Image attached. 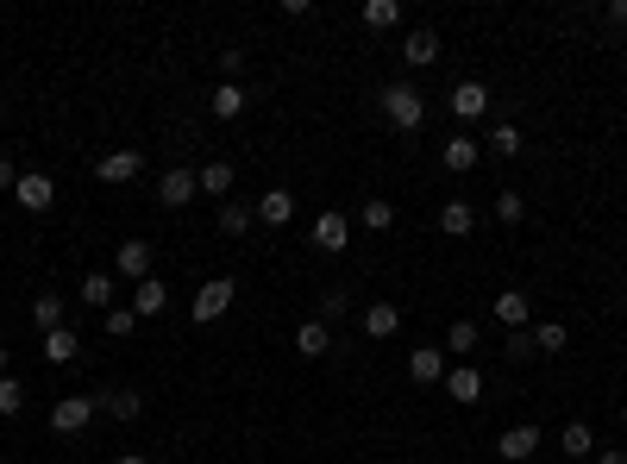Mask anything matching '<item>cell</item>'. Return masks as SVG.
<instances>
[{
	"label": "cell",
	"instance_id": "cell-11",
	"mask_svg": "<svg viewBox=\"0 0 627 464\" xmlns=\"http://www.w3.org/2000/svg\"><path fill=\"white\" fill-rule=\"evenodd\" d=\"M446 345H414V352H408V377L414 383H446Z\"/></svg>",
	"mask_w": 627,
	"mask_h": 464
},
{
	"label": "cell",
	"instance_id": "cell-33",
	"mask_svg": "<svg viewBox=\"0 0 627 464\" xmlns=\"http://www.w3.org/2000/svg\"><path fill=\"white\" fill-rule=\"evenodd\" d=\"M490 151H496V157H521V126H515V120H496V126H490Z\"/></svg>",
	"mask_w": 627,
	"mask_h": 464
},
{
	"label": "cell",
	"instance_id": "cell-21",
	"mask_svg": "<svg viewBox=\"0 0 627 464\" xmlns=\"http://www.w3.org/2000/svg\"><path fill=\"white\" fill-rule=\"evenodd\" d=\"M251 207H258L264 226H289V220H295V195H289V189H264Z\"/></svg>",
	"mask_w": 627,
	"mask_h": 464
},
{
	"label": "cell",
	"instance_id": "cell-19",
	"mask_svg": "<svg viewBox=\"0 0 627 464\" xmlns=\"http://www.w3.org/2000/svg\"><path fill=\"white\" fill-rule=\"evenodd\" d=\"M439 232H446V239H471L477 232V207L471 201H446L439 207Z\"/></svg>",
	"mask_w": 627,
	"mask_h": 464
},
{
	"label": "cell",
	"instance_id": "cell-3",
	"mask_svg": "<svg viewBox=\"0 0 627 464\" xmlns=\"http://www.w3.org/2000/svg\"><path fill=\"white\" fill-rule=\"evenodd\" d=\"M95 414H101L95 396H63V402L51 408V433H57V439H82L88 427H95Z\"/></svg>",
	"mask_w": 627,
	"mask_h": 464
},
{
	"label": "cell",
	"instance_id": "cell-7",
	"mask_svg": "<svg viewBox=\"0 0 627 464\" xmlns=\"http://www.w3.org/2000/svg\"><path fill=\"white\" fill-rule=\"evenodd\" d=\"M358 327H364V339H396L402 333V308L396 301H364Z\"/></svg>",
	"mask_w": 627,
	"mask_h": 464
},
{
	"label": "cell",
	"instance_id": "cell-34",
	"mask_svg": "<svg viewBox=\"0 0 627 464\" xmlns=\"http://www.w3.org/2000/svg\"><path fill=\"white\" fill-rule=\"evenodd\" d=\"M101 327H107V339H132V333H138V314H132V308H107Z\"/></svg>",
	"mask_w": 627,
	"mask_h": 464
},
{
	"label": "cell",
	"instance_id": "cell-18",
	"mask_svg": "<svg viewBox=\"0 0 627 464\" xmlns=\"http://www.w3.org/2000/svg\"><path fill=\"white\" fill-rule=\"evenodd\" d=\"M446 396L471 408V402L483 396V370H477V364H452V370H446Z\"/></svg>",
	"mask_w": 627,
	"mask_h": 464
},
{
	"label": "cell",
	"instance_id": "cell-15",
	"mask_svg": "<svg viewBox=\"0 0 627 464\" xmlns=\"http://www.w3.org/2000/svg\"><path fill=\"white\" fill-rule=\"evenodd\" d=\"M490 314L502 320V327H508V333H521V327H527V320H533V301H527L521 289H502V295L490 301Z\"/></svg>",
	"mask_w": 627,
	"mask_h": 464
},
{
	"label": "cell",
	"instance_id": "cell-24",
	"mask_svg": "<svg viewBox=\"0 0 627 464\" xmlns=\"http://www.w3.org/2000/svg\"><path fill=\"white\" fill-rule=\"evenodd\" d=\"M251 226H258V207L251 201H220V232L226 239H245Z\"/></svg>",
	"mask_w": 627,
	"mask_h": 464
},
{
	"label": "cell",
	"instance_id": "cell-42",
	"mask_svg": "<svg viewBox=\"0 0 627 464\" xmlns=\"http://www.w3.org/2000/svg\"><path fill=\"white\" fill-rule=\"evenodd\" d=\"M113 464H151L145 452H120V458H113Z\"/></svg>",
	"mask_w": 627,
	"mask_h": 464
},
{
	"label": "cell",
	"instance_id": "cell-32",
	"mask_svg": "<svg viewBox=\"0 0 627 464\" xmlns=\"http://www.w3.org/2000/svg\"><path fill=\"white\" fill-rule=\"evenodd\" d=\"M565 339H571L565 320H540V327H533V352H540V358L546 352H565Z\"/></svg>",
	"mask_w": 627,
	"mask_h": 464
},
{
	"label": "cell",
	"instance_id": "cell-43",
	"mask_svg": "<svg viewBox=\"0 0 627 464\" xmlns=\"http://www.w3.org/2000/svg\"><path fill=\"white\" fill-rule=\"evenodd\" d=\"M596 464H627V452H596Z\"/></svg>",
	"mask_w": 627,
	"mask_h": 464
},
{
	"label": "cell",
	"instance_id": "cell-14",
	"mask_svg": "<svg viewBox=\"0 0 627 464\" xmlns=\"http://www.w3.org/2000/svg\"><path fill=\"white\" fill-rule=\"evenodd\" d=\"M496 452H502L508 464H527L533 452H540V427H533V421H521V427H508V433L496 439Z\"/></svg>",
	"mask_w": 627,
	"mask_h": 464
},
{
	"label": "cell",
	"instance_id": "cell-31",
	"mask_svg": "<svg viewBox=\"0 0 627 464\" xmlns=\"http://www.w3.org/2000/svg\"><path fill=\"white\" fill-rule=\"evenodd\" d=\"M32 327H38V333H57V327H63V295H38V301H32Z\"/></svg>",
	"mask_w": 627,
	"mask_h": 464
},
{
	"label": "cell",
	"instance_id": "cell-6",
	"mask_svg": "<svg viewBox=\"0 0 627 464\" xmlns=\"http://www.w3.org/2000/svg\"><path fill=\"white\" fill-rule=\"evenodd\" d=\"M13 201L26 207V214H44V207L57 201V182L44 176V170H19V182H13Z\"/></svg>",
	"mask_w": 627,
	"mask_h": 464
},
{
	"label": "cell",
	"instance_id": "cell-25",
	"mask_svg": "<svg viewBox=\"0 0 627 464\" xmlns=\"http://www.w3.org/2000/svg\"><path fill=\"white\" fill-rule=\"evenodd\" d=\"M245 82H214V101H207V107H214V120H239V113H245Z\"/></svg>",
	"mask_w": 627,
	"mask_h": 464
},
{
	"label": "cell",
	"instance_id": "cell-38",
	"mask_svg": "<svg viewBox=\"0 0 627 464\" xmlns=\"http://www.w3.org/2000/svg\"><path fill=\"white\" fill-rule=\"evenodd\" d=\"M508 358H540L533 352V333H508Z\"/></svg>",
	"mask_w": 627,
	"mask_h": 464
},
{
	"label": "cell",
	"instance_id": "cell-45",
	"mask_svg": "<svg viewBox=\"0 0 627 464\" xmlns=\"http://www.w3.org/2000/svg\"><path fill=\"white\" fill-rule=\"evenodd\" d=\"M559 464H571V458H559Z\"/></svg>",
	"mask_w": 627,
	"mask_h": 464
},
{
	"label": "cell",
	"instance_id": "cell-44",
	"mask_svg": "<svg viewBox=\"0 0 627 464\" xmlns=\"http://www.w3.org/2000/svg\"><path fill=\"white\" fill-rule=\"evenodd\" d=\"M0 377H13V358L7 352H0Z\"/></svg>",
	"mask_w": 627,
	"mask_h": 464
},
{
	"label": "cell",
	"instance_id": "cell-17",
	"mask_svg": "<svg viewBox=\"0 0 627 464\" xmlns=\"http://www.w3.org/2000/svg\"><path fill=\"white\" fill-rule=\"evenodd\" d=\"M195 195H201L195 170H164V182H157V201H164V207H189Z\"/></svg>",
	"mask_w": 627,
	"mask_h": 464
},
{
	"label": "cell",
	"instance_id": "cell-9",
	"mask_svg": "<svg viewBox=\"0 0 627 464\" xmlns=\"http://www.w3.org/2000/svg\"><path fill=\"white\" fill-rule=\"evenodd\" d=\"M113 276H126V283L138 289V283L151 276V245H145V239H126L120 251H113Z\"/></svg>",
	"mask_w": 627,
	"mask_h": 464
},
{
	"label": "cell",
	"instance_id": "cell-30",
	"mask_svg": "<svg viewBox=\"0 0 627 464\" xmlns=\"http://www.w3.org/2000/svg\"><path fill=\"white\" fill-rule=\"evenodd\" d=\"M358 220H364V232H389V226H396V201H377V195H370V201L358 207Z\"/></svg>",
	"mask_w": 627,
	"mask_h": 464
},
{
	"label": "cell",
	"instance_id": "cell-39",
	"mask_svg": "<svg viewBox=\"0 0 627 464\" xmlns=\"http://www.w3.org/2000/svg\"><path fill=\"white\" fill-rule=\"evenodd\" d=\"M220 69H226V82H239V69H245V51H220Z\"/></svg>",
	"mask_w": 627,
	"mask_h": 464
},
{
	"label": "cell",
	"instance_id": "cell-16",
	"mask_svg": "<svg viewBox=\"0 0 627 464\" xmlns=\"http://www.w3.org/2000/svg\"><path fill=\"white\" fill-rule=\"evenodd\" d=\"M295 352H301V358H327V352H333V327H327L320 314L301 320V327H295Z\"/></svg>",
	"mask_w": 627,
	"mask_h": 464
},
{
	"label": "cell",
	"instance_id": "cell-41",
	"mask_svg": "<svg viewBox=\"0 0 627 464\" xmlns=\"http://www.w3.org/2000/svg\"><path fill=\"white\" fill-rule=\"evenodd\" d=\"M602 19H609V26H627V0H609V7H602Z\"/></svg>",
	"mask_w": 627,
	"mask_h": 464
},
{
	"label": "cell",
	"instance_id": "cell-26",
	"mask_svg": "<svg viewBox=\"0 0 627 464\" xmlns=\"http://www.w3.org/2000/svg\"><path fill=\"white\" fill-rule=\"evenodd\" d=\"M559 446H565V458H571V464H584V458L596 452V433H590V421H571V427L559 433Z\"/></svg>",
	"mask_w": 627,
	"mask_h": 464
},
{
	"label": "cell",
	"instance_id": "cell-12",
	"mask_svg": "<svg viewBox=\"0 0 627 464\" xmlns=\"http://www.w3.org/2000/svg\"><path fill=\"white\" fill-rule=\"evenodd\" d=\"M126 308H132L138 320H157V314L170 308V283H164V276H145V283L132 289V301H126Z\"/></svg>",
	"mask_w": 627,
	"mask_h": 464
},
{
	"label": "cell",
	"instance_id": "cell-35",
	"mask_svg": "<svg viewBox=\"0 0 627 464\" xmlns=\"http://www.w3.org/2000/svg\"><path fill=\"white\" fill-rule=\"evenodd\" d=\"M496 220H502V226H521V220H527V201H521L515 189H502V195H496Z\"/></svg>",
	"mask_w": 627,
	"mask_h": 464
},
{
	"label": "cell",
	"instance_id": "cell-27",
	"mask_svg": "<svg viewBox=\"0 0 627 464\" xmlns=\"http://www.w3.org/2000/svg\"><path fill=\"white\" fill-rule=\"evenodd\" d=\"M396 26H402L396 0H364V32H396Z\"/></svg>",
	"mask_w": 627,
	"mask_h": 464
},
{
	"label": "cell",
	"instance_id": "cell-4",
	"mask_svg": "<svg viewBox=\"0 0 627 464\" xmlns=\"http://www.w3.org/2000/svg\"><path fill=\"white\" fill-rule=\"evenodd\" d=\"M138 170H145V151H101L95 157V182H107V189L138 182Z\"/></svg>",
	"mask_w": 627,
	"mask_h": 464
},
{
	"label": "cell",
	"instance_id": "cell-5",
	"mask_svg": "<svg viewBox=\"0 0 627 464\" xmlns=\"http://www.w3.org/2000/svg\"><path fill=\"white\" fill-rule=\"evenodd\" d=\"M446 107H452V120H458V126H471V120H483V113H490V88H483V82H471V76H464V82H452V95H446Z\"/></svg>",
	"mask_w": 627,
	"mask_h": 464
},
{
	"label": "cell",
	"instance_id": "cell-10",
	"mask_svg": "<svg viewBox=\"0 0 627 464\" xmlns=\"http://www.w3.org/2000/svg\"><path fill=\"white\" fill-rule=\"evenodd\" d=\"M439 57H446V51H439V32H433V26H414V32L402 38V63H408V69H433Z\"/></svg>",
	"mask_w": 627,
	"mask_h": 464
},
{
	"label": "cell",
	"instance_id": "cell-13",
	"mask_svg": "<svg viewBox=\"0 0 627 464\" xmlns=\"http://www.w3.org/2000/svg\"><path fill=\"white\" fill-rule=\"evenodd\" d=\"M345 239H352V220H345L339 207L314 214V251H345Z\"/></svg>",
	"mask_w": 627,
	"mask_h": 464
},
{
	"label": "cell",
	"instance_id": "cell-20",
	"mask_svg": "<svg viewBox=\"0 0 627 464\" xmlns=\"http://www.w3.org/2000/svg\"><path fill=\"white\" fill-rule=\"evenodd\" d=\"M195 182H201V195L226 201V195H232V182H239V170H232L226 157H214V164H201V170H195Z\"/></svg>",
	"mask_w": 627,
	"mask_h": 464
},
{
	"label": "cell",
	"instance_id": "cell-37",
	"mask_svg": "<svg viewBox=\"0 0 627 464\" xmlns=\"http://www.w3.org/2000/svg\"><path fill=\"white\" fill-rule=\"evenodd\" d=\"M345 314H352V295H345V289L320 295V320H327V327H333V320H345Z\"/></svg>",
	"mask_w": 627,
	"mask_h": 464
},
{
	"label": "cell",
	"instance_id": "cell-23",
	"mask_svg": "<svg viewBox=\"0 0 627 464\" xmlns=\"http://www.w3.org/2000/svg\"><path fill=\"white\" fill-rule=\"evenodd\" d=\"M101 414H113V421H138V414H145V396H138V389H101Z\"/></svg>",
	"mask_w": 627,
	"mask_h": 464
},
{
	"label": "cell",
	"instance_id": "cell-1",
	"mask_svg": "<svg viewBox=\"0 0 627 464\" xmlns=\"http://www.w3.org/2000/svg\"><path fill=\"white\" fill-rule=\"evenodd\" d=\"M377 107H383V120L396 126V132H421L427 126V95L414 82H389L383 95H377Z\"/></svg>",
	"mask_w": 627,
	"mask_h": 464
},
{
	"label": "cell",
	"instance_id": "cell-8",
	"mask_svg": "<svg viewBox=\"0 0 627 464\" xmlns=\"http://www.w3.org/2000/svg\"><path fill=\"white\" fill-rule=\"evenodd\" d=\"M439 164H446L452 176H471L477 164H483V145L471 132H458V138H446V145H439Z\"/></svg>",
	"mask_w": 627,
	"mask_h": 464
},
{
	"label": "cell",
	"instance_id": "cell-29",
	"mask_svg": "<svg viewBox=\"0 0 627 464\" xmlns=\"http://www.w3.org/2000/svg\"><path fill=\"white\" fill-rule=\"evenodd\" d=\"M477 339H483V327H477V320H464V314H458L452 327H446V352H458V358H464V352H477Z\"/></svg>",
	"mask_w": 627,
	"mask_h": 464
},
{
	"label": "cell",
	"instance_id": "cell-40",
	"mask_svg": "<svg viewBox=\"0 0 627 464\" xmlns=\"http://www.w3.org/2000/svg\"><path fill=\"white\" fill-rule=\"evenodd\" d=\"M13 182H19V170H13V157H7V151H0V195H7V189H13Z\"/></svg>",
	"mask_w": 627,
	"mask_h": 464
},
{
	"label": "cell",
	"instance_id": "cell-22",
	"mask_svg": "<svg viewBox=\"0 0 627 464\" xmlns=\"http://www.w3.org/2000/svg\"><path fill=\"white\" fill-rule=\"evenodd\" d=\"M44 364H76L82 358V339H76V327H57V333H44Z\"/></svg>",
	"mask_w": 627,
	"mask_h": 464
},
{
	"label": "cell",
	"instance_id": "cell-36",
	"mask_svg": "<svg viewBox=\"0 0 627 464\" xmlns=\"http://www.w3.org/2000/svg\"><path fill=\"white\" fill-rule=\"evenodd\" d=\"M19 408H26V383H19V377H0V414L13 421Z\"/></svg>",
	"mask_w": 627,
	"mask_h": 464
},
{
	"label": "cell",
	"instance_id": "cell-2",
	"mask_svg": "<svg viewBox=\"0 0 627 464\" xmlns=\"http://www.w3.org/2000/svg\"><path fill=\"white\" fill-rule=\"evenodd\" d=\"M232 301H239V283H232V276H207V283L195 289V301H189V320L195 327H214Z\"/></svg>",
	"mask_w": 627,
	"mask_h": 464
},
{
	"label": "cell",
	"instance_id": "cell-28",
	"mask_svg": "<svg viewBox=\"0 0 627 464\" xmlns=\"http://www.w3.org/2000/svg\"><path fill=\"white\" fill-rule=\"evenodd\" d=\"M82 301H88V308H113V270H88L82 276Z\"/></svg>",
	"mask_w": 627,
	"mask_h": 464
}]
</instances>
